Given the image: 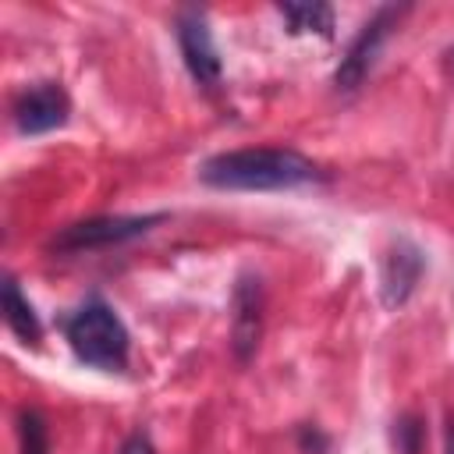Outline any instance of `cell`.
<instances>
[{"instance_id":"10","label":"cell","mask_w":454,"mask_h":454,"mask_svg":"<svg viewBox=\"0 0 454 454\" xmlns=\"http://www.w3.org/2000/svg\"><path fill=\"white\" fill-rule=\"evenodd\" d=\"M277 14L287 21L291 35H333V7L330 4H277Z\"/></svg>"},{"instance_id":"14","label":"cell","mask_w":454,"mask_h":454,"mask_svg":"<svg viewBox=\"0 0 454 454\" xmlns=\"http://www.w3.org/2000/svg\"><path fill=\"white\" fill-rule=\"evenodd\" d=\"M447 454H454V415L447 419Z\"/></svg>"},{"instance_id":"7","label":"cell","mask_w":454,"mask_h":454,"mask_svg":"<svg viewBox=\"0 0 454 454\" xmlns=\"http://www.w3.org/2000/svg\"><path fill=\"white\" fill-rule=\"evenodd\" d=\"M426 270V255L415 241L408 238H397L387 252H383V262H380V294H383V305L387 309H397L411 298V291L419 287V277Z\"/></svg>"},{"instance_id":"2","label":"cell","mask_w":454,"mask_h":454,"mask_svg":"<svg viewBox=\"0 0 454 454\" xmlns=\"http://www.w3.org/2000/svg\"><path fill=\"white\" fill-rule=\"evenodd\" d=\"M64 333H67V344L78 355V362L106 369V372H121L128 365L131 337H128V326L121 323V316L106 301L92 298L82 309H74L64 319Z\"/></svg>"},{"instance_id":"9","label":"cell","mask_w":454,"mask_h":454,"mask_svg":"<svg viewBox=\"0 0 454 454\" xmlns=\"http://www.w3.org/2000/svg\"><path fill=\"white\" fill-rule=\"evenodd\" d=\"M4 319L14 330V337H21L25 344H39V337H43L39 316H35L32 301L21 294L14 277H4Z\"/></svg>"},{"instance_id":"13","label":"cell","mask_w":454,"mask_h":454,"mask_svg":"<svg viewBox=\"0 0 454 454\" xmlns=\"http://www.w3.org/2000/svg\"><path fill=\"white\" fill-rule=\"evenodd\" d=\"M121 454H153V443H149V436L135 433V436H128V440H124Z\"/></svg>"},{"instance_id":"1","label":"cell","mask_w":454,"mask_h":454,"mask_svg":"<svg viewBox=\"0 0 454 454\" xmlns=\"http://www.w3.org/2000/svg\"><path fill=\"white\" fill-rule=\"evenodd\" d=\"M199 177L209 188H223V192H284L319 181V167L294 149L259 145V149H234L209 156L199 167Z\"/></svg>"},{"instance_id":"6","label":"cell","mask_w":454,"mask_h":454,"mask_svg":"<svg viewBox=\"0 0 454 454\" xmlns=\"http://www.w3.org/2000/svg\"><path fill=\"white\" fill-rule=\"evenodd\" d=\"M71 99L57 82H39L14 99V128L21 135H43L67 121Z\"/></svg>"},{"instance_id":"5","label":"cell","mask_w":454,"mask_h":454,"mask_svg":"<svg viewBox=\"0 0 454 454\" xmlns=\"http://www.w3.org/2000/svg\"><path fill=\"white\" fill-rule=\"evenodd\" d=\"M177 46H181V57H184V67L192 71V78L206 89L220 85V74H223V64H220V53H216V43L209 35V25H206V14L202 11H181L177 14Z\"/></svg>"},{"instance_id":"12","label":"cell","mask_w":454,"mask_h":454,"mask_svg":"<svg viewBox=\"0 0 454 454\" xmlns=\"http://www.w3.org/2000/svg\"><path fill=\"white\" fill-rule=\"evenodd\" d=\"M422 436H426V426L419 415H401L394 422V443H397V454H419L422 450Z\"/></svg>"},{"instance_id":"15","label":"cell","mask_w":454,"mask_h":454,"mask_svg":"<svg viewBox=\"0 0 454 454\" xmlns=\"http://www.w3.org/2000/svg\"><path fill=\"white\" fill-rule=\"evenodd\" d=\"M450 57H454V53H450Z\"/></svg>"},{"instance_id":"11","label":"cell","mask_w":454,"mask_h":454,"mask_svg":"<svg viewBox=\"0 0 454 454\" xmlns=\"http://www.w3.org/2000/svg\"><path fill=\"white\" fill-rule=\"evenodd\" d=\"M18 443L21 454H50V429L35 408H25L18 415Z\"/></svg>"},{"instance_id":"4","label":"cell","mask_w":454,"mask_h":454,"mask_svg":"<svg viewBox=\"0 0 454 454\" xmlns=\"http://www.w3.org/2000/svg\"><path fill=\"white\" fill-rule=\"evenodd\" d=\"M401 14H404V7H380V11L362 25V32L351 39L348 53L340 57V64H337V71H333V85H337V89L351 92V89H358V85L365 82V74H369L372 64H376V53H380L383 39L390 35V28L397 25Z\"/></svg>"},{"instance_id":"3","label":"cell","mask_w":454,"mask_h":454,"mask_svg":"<svg viewBox=\"0 0 454 454\" xmlns=\"http://www.w3.org/2000/svg\"><path fill=\"white\" fill-rule=\"evenodd\" d=\"M160 220H163V213H149V216H92V220H78V223H67V227L53 238V252H96V248L124 245V241H135V238L149 234Z\"/></svg>"},{"instance_id":"8","label":"cell","mask_w":454,"mask_h":454,"mask_svg":"<svg viewBox=\"0 0 454 454\" xmlns=\"http://www.w3.org/2000/svg\"><path fill=\"white\" fill-rule=\"evenodd\" d=\"M262 337V280L241 277L234 287V316H231V348L241 362L252 358Z\"/></svg>"}]
</instances>
